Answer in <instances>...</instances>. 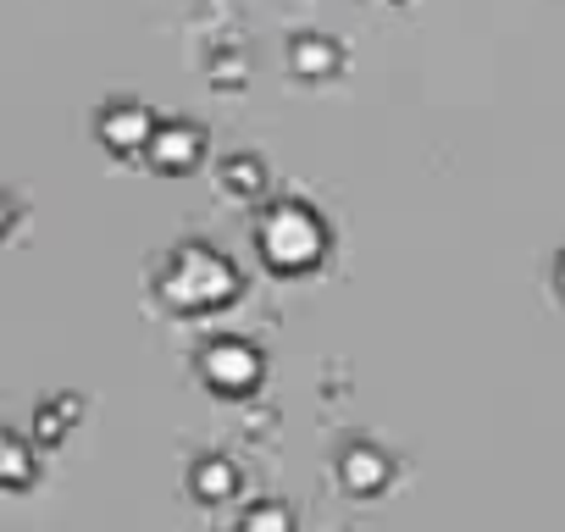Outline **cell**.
Returning <instances> with one entry per match:
<instances>
[{
  "label": "cell",
  "instance_id": "6da1fadb",
  "mask_svg": "<svg viewBox=\"0 0 565 532\" xmlns=\"http://www.w3.org/2000/svg\"><path fill=\"white\" fill-rule=\"evenodd\" d=\"M260 249L282 266V273H295V266H306V260L322 249V227H317L311 211L282 205V211H271V222L260 227Z\"/></svg>",
  "mask_w": 565,
  "mask_h": 532
},
{
  "label": "cell",
  "instance_id": "277c9868",
  "mask_svg": "<svg viewBox=\"0 0 565 532\" xmlns=\"http://www.w3.org/2000/svg\"><path fill=\"white\" fill-rule=\"evenodd\" d=\"M194 493H200V499H227V493H233V466H227V460H200Z\"/></svg>",
  "mask_w": 565,
  "mask_h": 532
},
{
  "label": "cell",
  "instance_id": "7a4b0ae2",
  "mask_svg": "<svg viewBox=\"0 0 565 532\" xmlns=\"http://www.w3.org/2000/svg\"><path fill=\"white\" fill-rule=\"evenodd\" d=\"M260 366H255V355L249 350H238V344H222V350H211L205 355V377H216L222 389H233V383H249Z\"/></svg>",
  "mask_w": 565,
  "mask_h": 532
},
{
  "label": "cell",
  "instance_id": "8992f818",
  "mask_svg": "<svg viewBox=\"0 0 565 532\" xmlns=\"http://www.w3.org/2000/svg\"><path fill=\"white\" fill-rule=\"evenodd\" d=\"M559 289H565V260H559Z\"/></svg>",
  "mask_w": 565,
  "mask_h": 532
},
{
  "label": "cell",
  "instance_id": "3957f363",
  "mask_svg": "<svg viewBox=\"0 0 565 532\" xmlns=\"http://www.w3.org/2000/svg\"><path fill=\"white\" fill-rule=\"evenodd\" d=\"M339 477L350 482V493H377L383 477H388V466H383V455H372V449H350V455L339 460Z\"/></svg>",
  "mask_w": 565,
  "mask_h": 532
},
{
  "label": "cell",
  "instance_id": "5b68a950",
  "mask_svg": "<svg viewBox=\"0 0 565 532\" xmlns=\"http://www.w3.org/2000/svg\"><path fill=\"white\" fill-rule=\"evenodd\" d=\"M244 532H289V510L282 504H260L244 515Z\"/></svg>",
  "mask_w": 565,
  "mask_h": 532
}]
</instances>
